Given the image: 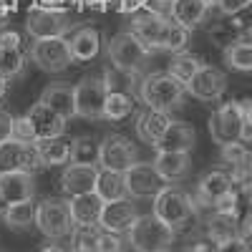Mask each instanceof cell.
<instances>
[{
    "label": "cell",
    "mask_w": 252,
    "mask_h": 252,
    "mask_svg": "<svg viewBox=\"0 0 252 252\" xmlns=\"http://www.w3.org/2000/svg\"><path fill=\"white\" fill-rule=\"evenodd\" d=\"M131 33L149 51H169V53L182 51L189 38V31H184L169 15L157 13V10H146V13L134 15Z\"/></svg>",
    "instance_id": "1"
},
{
    "label": "cell",
    "mask_w": 252,
    "mask_h": 252,
    "mask_svg": "<svg viewBox=\"0 0 252 252\" xmlns=\"http://www.w3.org/2000/svg\"><path fill=\"white\" fill-rule=\"evenodd\" d=\"M126 232H129V242L134 252H169L177 237V229L164 224L154 215L136 217Z\"/></svg>",
    "instance_id": "2"
},
{
    "label": "cell",
    "mask_w": 252,
    "mask_h": 252,
    "mask_svg": "<svg viewBox=\"0 0 252 252\" xmlns=\"http://www.w3.org/2000/svg\"><path fill=\"white\" fill-rule=\"evenodd\" d=\"M139 96H141V101L149 109L169 114L172 109L182 106L184 83H179L172 73H166V71H157V73H149V76L141 81Z\"/></svg>",
    "instance_id": "3"
},
{
    "label": "cell",
    "mask_w": 252,
    "mask_h": 252,
    "mask_svg": "<svg viewBox=\"0 0 252 252\" xmlns=\"http://www.w3.org/2000/svg\"><path fill=\"white\" fill-rule=\"evenodd\" d=\"M149 56H152V51L131 31L116 33L109 43V61H111L114 71H119L124 76L141 73L146 68V63H149Z\"/></svg>",
    "instance_id": "4"
},
{
    "label": "cell",
    "mask_w": 252,
    "mask_h": 252,
    "mask_svg": "<svg viewBox=\"0 0 252 252\" xmlns=\"http://www.w3.org/2000/svg\"><path fill=\"white\" fill-rule=\"evenodd\" d=\"M152 215L159 217L164 224H169L172 229H182L194 220L197 204L192 202V197H189L187 192H182V189L164 187L154 197V212Z\"/></svg>",
    "instance_id": "5"
},
{
    "label": "cell",
    "mask_w": 252,
    "mask_h": 252,
    "mask_svg": "<svg viewBox=\"0 0 252 252\" xmlns=\"http://www.w3.org/2000/svg\"><path fill=\"white\" fill-rule=\"evenodd\" d=\"M73 28H76V20H71L68 13L48 10L40 5H33L26 18V31L35 40L38 38H66V33H71Z\"/></svg>",
    "instance_id": "6"
},
{
    "label": "cell",
    "mask_w": 252,
    "mask_h": 252,
    "mask_svg": "<svg viewBox=\"0 0 252 252\" xmlns=\"http://www.w3.org/2000/svg\"><path fill=\"white\" fill-rule=\"evenodd\" d=\"M35 227L48 240L68 237L71 229H73L68 202H63V199H43L40 204H35Z\"/></svg>",
    "instance_id": "7"
},
{
    "label": "cell",
    "mask_w": 252,
    "mask_h": 252,
    "mask_svg": "<svg viewBox=\"0 0 252 252\" xmlns=\"http://www.w3.org/2000/svg\"><path fill=\"white\" fill-rule=\"evenodd\" d=\"M28 56L46 73H63L73 63L66 38H38L31 46Z\"/></svg>",
    "instance_id": "8"
},
{
    "label": "cell",
    "mask_w": 252,
    "mask_h": 252,
    "mask_svg": "<svg viewBox=\"0 0 252 252\" xmlns=\"http://www.w3.org/2000/svg\"><path fill=\"white\" fill-rule=\"evenodd\" d=\"M103 98H106V86L101 76H86L73 86V116L81 119H101L103 114Z\"/></svg>",
    "instance_id": "9"
},
{
    "label": "cell",
    "mask_w": 252,
    "mask_h": 252,
    "mask_svg": "<svg viewBox=\"0 0 252 252\" xmlns=\"http://www.w3.org/2000/svg\"><path fill=\"white\" fill-rule=\"evenodd\" d=\"M38 169H43V164H40V157L35 152V144H23L15 139L0 141V174L5 172L35 174Z\"/></svg>",
    "instance_id": "10"
},
{
    "label": "cell",
    "mask_w": 252,
    "mask_h": 252,
    "mask_svg": "<svg viewBox=\"0 0 252 252\" xmlns=\"http://www.w3.org/2000/svg\"><path fill=\"white\" fill-rule=\"evenodd\" d=\"M96 164L109 172H126L131 164H136V146L131 139L121 134H109L98 144V159Z\"/></svg>",
    "instance_id": "11"
},
{
    "label": "cell",
    "mask_w": 252,
    "mask_h": 252,
    "mask_svg": "<svg viewBox=\"0 0 252 252\" xmlns=\"http://www.w3.org/2000/svg\"><path fill=\"white\" fill-rule=\"evenodd\" d=\"M242 134V106L240 101H227L209 116V136L215 144H229L240 141Z\"/></svg>",
    "instance_id": "12"
},
{
    "label": "cell",
    "mask_w": 252,
    "mask_h": 252,
    "mask_svg": "<svg viewBox=\"0 0 252 252\" xmlns=\"http://www.w3.org/2000/svg\"><path fill=\"white\" fill-rule=\"evenodd\" d=\"M184 89L192 94L197 101L212 103V101H220L224 96V91H227V76L220 68L202 63V66L194 71V76L187 81Z\"/></svg>",
    "instance_id": "13"
},
{
    "label": "cell",
    "mask_w": 252,
    "mask_h": 252,
    "mask_svg": "<svg viewBox=\"0 0 252 252\" xmlns=\"http://www.w3.org/2000/svg\"><path fill=\"white\" fill-rule=\"evenodd\" d=\"M124 182H126V192L134 197H157L164 187H169V182L159 177L154 164H146V161L131 164L124 172Z\"/></svg>",
    "instance_id": "14"
},
{
    "label": "cell",
    "mask_w": 252,
    "mask_h": 252,
    "mask_svg": "<svg viewBox=\"0 0 252 252\" xmlns=\"http://www.w3.org/2000/svg\"><path fill=\"white\" fill-rule=\"evenodd\" d=\"M26 66V51H23V38L15 31L0 33V78H15L23 73Z\"/></svg>",
    "instance_id": "15"
},
{
    "label": "cell",
    "mask_w": 252,
    "mask_h": 252,
    "mask_svg": "<svg viewBox=\"0 0 252 252\" xmlns=\"http://www.w3.org/2000/svg\"><path fill=\"white\" fill-rule=\"evenodd\" d=\"M26 121L31 126V134H33L35 141L56 139V136H63V131H66V119H61L53 109H48L46 103H40V101L26 114Z\"/></svg>",
    "instance_id": "16"
},
{
    "label": "cell",
    "mask_w": 252,
    "mask_h": 252,
    "mask_svg": "<svg viewBox=\"0 0 252 252\" xmlns=\"http://www.w3.org/2000/svg\"><path fill=\"white\" fill-rule=\"evenodd\" d=\"M139 217L136 212V204L129 202V199H116V202H103V209H101V217H98V227L103 232H126L134 220Z\"/></svg>",
    "instance_id": "17"
},
{
    "label": "cell",
    "mask_w": 252,
    "mask_h": 252,
    "mask_svg": "<svg viewBox=\"0 0 252 252\" xmlns=\"http://www.w3.org/2000/svg\"><path fill=\"white\" fill-rule=\"evenodd\" d=\"M235 189L232 179H229L227 172H207L199 182H197V194H194V204H202V207H215L224 194H229Z\"/></svg>",
    "instance_id": "18"
},
{
    "label": "cell",
    "mask_w": 252,
    "mask_h": 252,
    "mask_svg": "<svg viewBox=\"0 0 252 252\" xmlns=\"http://www.w3.org/2000/svg\"><path fill=\"white\" fill-rule=\"evenodd\" d=\"M212 5H215V0H174L169 5V18L184 31H194L209 15Z\"/></svg>",
    "instance_id": "19"
},
{
    "label": "cell",
    "mask_w": 252,
    "mask_h": 252,
    "mask_svg": "<svg viewBox=\"0 0 252 252\" xmlns=\"http://www.w3.org/2000/svg\"><path fill=\"white\" fill-rule=\"evenodd\" d=\"M96 174H98L96 164H71V166H66V172L61 174L63 194H66V197H76V194L94 192Z\"/></svg>",
    "instance_id": "20"
},
{
    "label": "cell",
    "mask_w": 252,
    "mask_h": 252,
    "mask_svg": "<svg viewBox=\"0 0 252 252\" xmlns=\"http://www.w3.org/2000/svg\"><path fill=\"white\" fill-rule=\"evenodd\" d=\"M194 141H197V134L189 124H182V121H174L164 129V134L157 139L154 149L157 152H184L189 154L194 149Z\"/></svg>",
    "instance_id": "21"
},
{
    "label": "cell",
    "mask_w": 252,
    "mask_h": 252,
    "mask_svg": "<svg viewBox=\"0 0 252 252\" xmlns=\"http://www.w3.org/2000/svg\"><path fill=\"white\" fill-rule=\"evenodd\" d=\"M101 209H103V199L96 192L76 194L68 202V212H71L73 227H98Z\"/></svg>",
    "instance_id": "22"
},
{
    "label": "cell",
    "mask_w": 252,
    "mask_h": 252,
    "mask_svg": "<svg viewBox=\"0 0 252 252\" xmlns=\"http://www.w3.org/2000/svg\"><path fill=\"white\" fill-rule=\"evenodd\" d=\"M33 194H35L33 174H26V172H5V174H0V197H3L8 204L33 199Z\"/></svg>",
    "instance_id": "23"
},
{
    "label": "cell",
    "mask_w": 252,
    "mask_h": 252,
    "mask_svg": "<svg viewBox=\"0 0 252 252\" xmlns=\"http://www.w3.org/2000/svg\"><path fill=\"white\" fill-rule=\"evenodd\" d=\"M98 48H101V35L91 26L78 28L68 38V51H71V61L73 63H86V61L96 58L98 56Z\"/></svg>",
    "instance_id": "24"
},
{
    "label": "cell",
    "mask_w": 252,
    "mask_h": 252,
    "mask_svg": "<svg viewBox=\"0 0 252 252\" xmlns=\"http://www.w3.org/2000/svg\"><path fill=\"white\" fill-rule=\"evenodd\" d=\"M207 235L215 245L229 242L240 235V215L237 212H222V209H215L207 220Z\"/></svg>",
    "instance_id": "25"
},
{
    "label": "cell",
    "mask_w": 252,
    "mask_h": 252,
    "mask_svg": "<svg viewBox=\"0 0 252 252\" xmlns=\"http://www.w3.org/2000/svg\"><path fill=\"white\" fill-rule=\"evenodd\" d=\"M169 124H172V116L166 114V111L146 109V111L139 116V121H136V134H139V139H141L144 144L154 146L157 139L164 134V129H166Z\"/></svg>",
    "instance_id": "26"
},
{
    "label": "cell",
    "mask_w": 252,
    "mask_h": 252,
    "mask_svg": "<svg viewBox=\"0 0 252 252\" xmlns=\"http://www.w3.org/2000/svg\"><path fill=\"white\" fill-rule=\"evenodd\" d=\"M154 169L164 182H177L184 179L189 172V154L184 152H159L154 159Z\"/></svg>",
    "instance_id": "27"
},
{
    "label": "cell",
    "mask_w": 252,
    "mask_h": 252,
    "mask_svg": "<svg viewBox=\"0 0 252 252\" xmlns=\"http://www.w3.org/2000/svg\"><path fill=\"white\" fill-rule=\"evenodd\" d=\"M94 192L103 199V202H116V199H126V182H124V172H109V169H98L96 174V184Z\"/></svg>",
    "instance_id": "28"
},
{
    "label": "cell",
    "mask_w": 252,
    "mask_h": 252,
    "mask_svg": "<svg viewBox=\"0 0 252 252\" xmlns=\"http://www.w3.org/2000/svg\"><path fill=\"white\" fill-rule=\"evenodd\" d=\"M40 103H46L48 109H53L61 119H73V89L63 86V83H56V86H48L40 96Z\"/></svg>",
    "instance_id": "29"
},
{
    "label": "cell",
    "mask_w": 252,
    "mask_h": 252,
    "mask_svg": "<svg viewBox=\"0 0 252 252\" xmlns=\"http://www.w3.org/2000/svg\"><path fill=\"white\" fill-rule=\"evenodd\" d=\"M35 144V152L40 157V164L43 166H61L68 161V149L71 144L63 141L61 136L56 139H43V141H33Z\"/></svg>",
    "instance_id": "30"
},
{
    "label": "cell",
    "mask_w": 252,
    "mask_h": 252,
    "mask_svg": "<svg viewBox=\"0 0 252 252\" xmlns=\"http://www.w3.org/2000/svg\"><path fill=\"white\" fill-rule=\"evenodd\" d=\"M134 111V94L129 91H106L103 98V119L109 121H124Z\"/></svg>",
    "instance_id": "31"
},
{
    "label": "cell",
    "mask_w": 252,
    "mask_h": 252,
    "mask_svg": "<svg viewBox=\"0 0 252 252\" xmlns=\"http://www.w3.org/2000/svg\"><path fill=\"white\" fill-rule=\"evenodd\" d=\"M3 220L10 229H31L35 224V202L33 199H26V202H15V204H8V209L3 212Z\"/></svg>",
    "instance_id": "32"
},
{
    "label": "cell",
    "mask_w": 252,
    "mask_h": 252,
    "mask_svg": "<svg viewBox=\"0 0 252 252\" xmlns=\"http://www.w3.org/2000/svg\"><path fill=\"white\" fill-rule=\"evenodd\" d=\"M224 63L229 68L247 73L252 68V43H250V38H240V40H235V43L224 46Z\"/></svg>",
    "instance_id": "33"
},
{
    "label": "cell",
    "mask_w": 252,
    "mask_h": 252,
    "mask_svg": "<svg viewBox=\"0 0 252 252\" xmlns=\"http://www.w3.org/2000/svg\"><path fill=\"white\" fill-rule=\"evenodd\" d=\"M199 66H202V58H199V56L177 51V53L172 56V61H169V71H166V73H172L179 83H184V86H187V81L194 76V71H197Z\"/></svg>",
    "instance_id": "34"
},
{
    "label": "cell",
    "mask_w": 252,
    "mask_h": 252,
    "mask_svg": "<svg viewBox=\"0 0 252 252\" xmlns=\"http://www.w3.org/2000/svg\"><path fill=\"white\" fill-rule=\"evenodd\" d=\"M68 159L73 164H96L98 159V141L91 136H78L71 141L68 149Z\"/></svg>",
    "instance_id": "35"
},
{
    "label": "cell",
    "mask_w": 252,
    "mask_h": 252,
    "mask_svg": "<svg viewBox=\"0 0 252 252\" xmlns=\"http://www.w3.org/2000/svg\"><path fill=\"white\" fill-rule=\"evenodd\" d=\"M71 252H98V229L96 227H73L71 229Z\"/></svg>",
    "instance_id": "36"
},
{
    "label": "cell",
    "mask_w": 252,
    "mask_h": 252,
    "mask_svg": "<svg viewBox=\"0 0 252 252\" xmlns=\"http://www.w3.org/2000/svg\"><path fill=\"white\" fill-rule=\"evenodd\" d=\"M98 252H124V240L116 232H98Z\"/></svg>",
    "instance_id": "37"
},
{
    "label": "cell",
    "mask_w": 252,
    "mask_h": 252,
    "mask_svg": "<svg viewBox=\"0 0 252 252\" xmlns=\"http://www.w3.org/2000/svg\"><path fill=\"white\" fill-rule=\"evenodd\" d=\"M240 106H242V134H240V141L247 144L252 139V101L242 98Z\"/></svg>",
    "instance_id": "38"
},
{
    "label": "cell",
    "mask_w": 252,
    "mask_h": 252,
    "mask_svg": "<svg viewBox=\"0 0 252 252\" xmlns=\"http://www.w3.org/2000/svg\"><path fill=\"white\" fill-rule=\"evenodd\" d=\"M215 3L220 5V10L224 15H237V13H242L250 5V0H215Z\"/></svg>",
    "instance_id": "39"
},
{
    "label": "cell",
    "mask_w": 252,
    "mask_h": 252,
    "mask_svg": "<svg viewBox=\"0 0 252 252\" xmlns=\"http://www.w3.org/2000/svg\"><path fill=\"white\" fill-rule=\"evenodd\" d=\"M35 5L40 8H48V10H61V13H66L76 5V0H38Z\"/></svg>",
    "instance_id": "40"
},
{
    "label": "cell",
    "mask_w": 252,
    "mask_h": 252,
    "mask_svg": "<svg viewBox=\"0 0 252 252\" xmlns=\"http://www.w3.org/2000/svg\"><path fill=\"white\" fill-rule=\"evenodd\" d=\"M109 3H116V8L121 13H136L141 8H146V3L149 0H109Z\"/></svg>",
    "instance_id": "41"
},
{
    "label": "cell",
    "mask_w": 252,
    "mask_h": 252,
    "mask_svg": "<svg viewBox=\"0 0 252 252\" xmlns=\"http://www.w3.org/2000/svg\"><path fill=\"white\" fill-rule=\"evenodd\" d=\"M215 252H250V245H247V242H242L240 237H235V240H229V242L217 245V247H215Z\"/></svg>",
    "instance_id": "42"
},
{
    "label": "cell",
    "mask_w": 252,
    "mask_h": 252,
    "mask_svg": "<svg viewBox=\"0 0 252 252\" xmlns=\"http://www.w3.org/2000/svg\"><path fill=\"white\" fill-rule=\"evenodd\" d=\"M13 121H15V119H13L8 111L0 109V141H5V139L13 136Z\"/></svg>",
    "instance_id": "43"
},
{
    "label": "cell",
    "mask_w": 252,
    "mask_h": 252,
    "mask_svg": "<svg viewBox=\"0 0 252 252\" xmlns=\"http://www.w3.org/2000/svg\"><path fill=\"white\" fill-rule=\"evenodd\" d=\"M15 8H18V0H0V26L5 23L8 13H13Z\"/></svg>",
    "instance_id": "44"
},
{
    "label": "cell",
    "mask_w": 252,
    "mask_h": 252,
    "mask_svg": "<svg viewBox=\"0 0 252 252\" xmlns=\"http://www.w3.org/2000/svg\"><path fill=\"white\" fill-rule=\"evenodd\" d=\"M76 5L91 8V10H103V8L109 5V0H76Z\"/></svg>",
    "instance_id": "45"
},
{
    "label": "cell",
    "mask_w": 252,
    "mask_h": 252,
    "mask_svg": "<svg viewBox=\"0 0 252 252\" xmlns=\"http://www.w3.org/2000/svg\"><path fill=\"white\" fill-rule=\"evenodd\" d=\"M187 252H215V247L209 245V242H197L192 247H187Z\"/></svg>",
    "instance_id": "46"
},
{
    "label": "cell",
    "mask_w": 252,
    "mask_h": 252,
    "mask_svg": "<svg viewBox=\"0 0 252 252\" xmlns=\"http://www.w3.org/2000/svg\"><path fill=\"white\" fill-rule=\"evenodd\" d=\"M5 94H8V81H5V78H0V98H3Z\"/></svg>",
    "instance_id": "47"
},
{
    "label": "cell",
    "mask_w": 252,
    "mask_h": 252,
    "mask_svg": "<svg viewBox=\"0 0 252 252\" xmlns=\"http://www.w3.org/2000/svg\"><path fill=\"white\" fill-rule=\"evenodd\" d=\"M5 209H8V202H5L3 197H0V217H3V212H5Z\"/></svg>",
    "instance_id": "48"
},
{
    "label": "cell",
    "mask_w": 252,
    "mask_h": 252,
    "mask_svg": "<svg viewBox=\"0 0 252 252\" xmlns=\"http://www.w3.org/2000/svg\"><path fill=\"white\" fill-rule=\"evenodd\" d=\"M43 252H63V250H61V247H56V245H51V247H46Z\"/></svg>",
    "instance_id": "49"
},
{
    "label": "cell",
    "mask_w": 252,
    "mask_h": 252,
    "mask_svg": "<svg viewBox=\"0 0 252 252\" xmlns=\"http://www.w3.org/2000/svg\"><path fill=\"white\" fill-rule=\"evenodd\" d=\"M157 3H161V5H166V8H169V5L174 3V0H157Z\"/></svg>",
    "instance_id": "50"
}]
</instances>
